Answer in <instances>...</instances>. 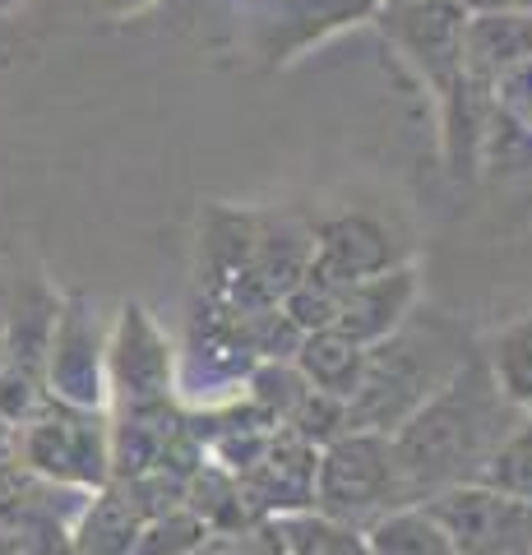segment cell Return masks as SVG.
<instances>
[{"label": "cell", "instance_id": "1", "mask_svg": "<svg viewBox=\"0 0 532 555\" xmlns=\"http://www.w3.org/2000/svg\"><path fill=\"white\" fill-rule=\"evenodd\" d=\"M519 408L505 403L486 371V357L472 352L426 403L393 430V463L403 473L407 500L421 505L444 486L477 481L501 440L519 422Z\"/></svg>", "mask_w": 532, "mask_h": 555}, {"label": "cell", "instance_id": "2", "mask_svg": "<svg viewBox=\"0 0 532 555\" xmlns=\"http://www.w3.org/2000/svg\"><path fill=\"white\" fill-rule=\"evenodd\" d=\"M477 352L463 328L440 310H407V320L366 347V371L348 403L352 430L393 436L463 361Z\"/></svg>", "mask_w": 532, "mask_h": 555}, {"label": "cell", "instance_id": "3", "mask_svg": "<svg viewBox=\"0 0 532 555\" xmlns=\"http://www.w3.org/2000/svg\"><path fill=\"white\" fill-rule=\"evenodd\" d=\"M463 20H468V10L454 5V0H389V10H385L389 38L436 83V93L444 102L450 153L458 149V139H463V149L477 139L472 93H486L463 75Z\"/></svg>", "mask_w": 532, "mask_h": 555}, {"label": "cell", "instance_id": "4", "mask_svg": "<svg viewBox=\"0 0 532 555\" xmlns=\"http://www.w3.org/2000/svg\"><path fill=\"white\" fill-rule=\"evenodd\" d=\"M412 505L393 444L380 430H342L315 459V514L348 528H371L380 514Z\"/></svg>", "mask_w": 532, "mask_h": 555}, {"label": "cell", "instance_id": "5", "mask_svg": "<svg viewBox=\"0 0 532 555\" xmlns=\"http://www.w3.org/2000/svg\"><path fill=\"white\" fill-rule=\"evenodd\" d=\"M450 537L454 555H532V500L486 481L444 486L421 500Z\"/></svg>", "mask_w": 532, "mask_h": 555}, {"label": "cell", "instance_id": "6", "mask_svg": "<svg viewBox=\"0 0 532 555\" xmlns=\"http://www.w3.org/2000/svg\"><path fill=\"white\" fill-rule=\"evenodd\" d=\"M399 269V246L393 232L380 218L371 214H338L315 228V250H311V269L306 278L329 292H342L362 278Z\"/></svg>", "mask_w": 532, "mask_h": 555}, {"label": "cell", "instance_id": "7", "mask_svg": "<svg viewBox=\"0 0 532 555\" xmlns=\"http://www.w3.org/2000/svg\"><path fill=\"white\" fill-rule=\"evenodd\" d=\"M412 306H417V273L399 264L389 273H375V278H362V283L342 287L329 328L356 347H371L385 334H393V328L407 320Z\"/></svg>", "mask_w": 532, "mask_h": 555}, {"label": "cell", "instance_id": "8", "mask_svg": "<svg viewBox=\"0 0 532 555\" xmlns=\"http://www.w3.org/2000/svg\"><path fill=\"white\" fill-rule=\"evenodd\" d=\"M532 61V10H486L463 20V75L477 89H495Z\"/></svg>", "mask_w": 532, "mask_h": 555}, {"label": "cell", "instance_id": "9", "mask_svg": "<svg viewBox=\"0 0 532 555\" xmlns=\"http://www.w3.org/2000/svg\"><path fill=\"white\" fill-rule=\"evenodd\" d=\"M291 366L301 371V379L311 389L352 403L356 385H362V371H366V347L348 343L334 328H320V334H301L297 352H291Z\"/></svg>", "mask_w": 532, "mask_h": 555}, {"label": "cell", "instance_id": "10", "mask_svg": "<svg viewBox=\"0 0 532 555\" xmlns=\"http://www.w3.org/2000/svg\"><path fill=\"white\" fill-rule=\"evenodd\" d=\"M362 537H366V555H454L450 537L426 514V505L389 509L371 528H362Z\"/></svg>", "mask_w": 532, "mask_h": 555}, {"label": "cell", "instance_id": "11", "mask_svg": "<svg viewBox=\"0 0 532 555\" xmlns=\"http://www.w3.org/2000/svg\"><path fill=\"white\" fill-rule=\"evenodd\" d=\"M482 357H486L495 389L505 393V403H514L519 412H532V310L523 320H514L509 328H501Z\"/></svg>", "mask_w": 532, "mask_h": 555}, {"label": "cell", "instance_id": "12", "mask_svg": "<svg viewBox=\"0 0 532 555\" xmlns=\"http://www.w3.org/2000/svg\"><path fill=\"white\" fill-rule=\"evenodd\" d=\"M273 528H278L283 555H366L362 532L348 528V524H334V518H324L315 509L278 514Z\"/></svg>", "mask_w": 532, "mask_h": 555}, {"label": "cell", "instance_id": "13", "mask_svg": "<svg viewBox=\"0 0 532 555\" xmlns=\"http://www.w3.org/2000/svg\"><path fill=\"white\" fill-rule=\"evenodd\" d=\"M486 486H501V491L509 495H523L532 500V412H523L519 422H514V430L501 440V449L491 454V463L482 467Z\"/></svg>", "mask_w": 532, "mask_h": 555}, {"label": "cell", "instance_id": "14", "mask_svg": "<svg viewBox=\"0 0 532 555\" xmlns=\"http://www.w3.org/2000/svg\"><path fill=\"white\" fill-rule=\"evenodd\" d=\"M306 379H301V371L291 366V361H264L260 371L250 375V398H255V408H260L269 422H287V412L301 403L306 398Z\"/></svg>", "mask_w": 532, "mask_h": 555}, {"label": "cell", "instance_id": "15", "mask_svg": "<svg viewBox=\"0 0 532 555\" xmlns=\"http://www.w3.org/2000/svg\"><path fill=\"white\" fill-rule=\"evenodd\" d=\"M454 5L472 10V14H486V10H532V0H454Z\"/></svg>", "mask_w": 532, "mask_h": 555}]
</instances>
